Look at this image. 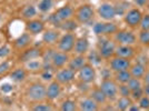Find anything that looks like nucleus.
Returning a JSON list of instances; mask_svg holds the SVG:
<instances>
[{"mask_svg": "<svg viewBox=\"0 0 149 111\" xmlns=\"http://www.w3.org/2000/svg\"><path fill=\"white\" fill-rule=\"evenodd\" d=\"M46 90L47 87L41 82H33L28 87L26 96L27 98L33 101V102H39V101H44L46 99Z\"/></svg>", "mask_w": 149, "mask_h": 111, "instance_id": "nucleus-1", "label": "nucleus"}, {"mask_svg": "<svg viewBox=\"0 0 149 111\" xmlns=\"http://www.w3.org/2000/svg\"><path fill=\"white\" fill-rule=\"evenodd\" d=\"M72 15H74V9L69 5H66V6L59 8L57 11L52 13L49 17V21L52 25L56 26V27L57 26L59 27L62 21L70 19L72 17Z\"/></svg>", "mask_w": 149, "mask_h": 111, "instance_id": "nucleus-2", "label": "nucleus"}, {"mask_svg": "<svg viewBox=\"0 0 149 111\" xmlns=\"http://www.w3.org/2000/svg\"><path fill=\"white\" fill-rule=\"evenodd\" d=\"M76 19L80 24H89L93 18V9L90 5H82L74 12Z\"/></svg>", "mask_w": 149, "mask_h": 111, "instance_id": "nucleus-3", "label": "nucleus"}, {"mask_svg": "<svg viewBox=\"0 0 149 111\" xmlns=\"http://www.w3.org/2000/svg\"><path fill=\"white\" fill-rule=\"evenodd\" d=\"M100 89L104 91L108 100H113L118 96V86L111 79H104L100 83Z\"/></svg>", "mask_w": 149, "mask_h": 111, "instance_id": "nucleus-4", "label": "nucleus"}, {"mask_svg": "<svg viewBox=\"0 0 149 111\" xmlns=\"http://www.w3.org/2000/svg\"><path fill=\"white\" fill-rule=\"evenodd\" d=\"M79 80L86 83H91L96 79V70L91 63L87 62L82 68L78 71Z\"/></svg>", "mask_w": 149, "mask_h": 111, "instance_id": "nucleus-5", "label": "nucleus"}, {"mask_svg": "<svg viewBox=\"0 0 149 111\" xmlns=\"http://www.w3.org/2000/svg\"><path fill=\"white\" fill-rule=\"evenodd\" d=\"M55 78L60 85H68L74 80L76 71H74L69 67L68 68H60V70L55 74Z\"/></svg>", "mask_w": 149, "mask_h": 111, "instance_id": "nucleus-6", "label": "nucleus"}, {"mask_svg": "<svg viewBox=\"0 0 149 111\" xmlns=\"http://www.w3.org/2000/svg\"><path fill=\"white\" fill-rule=\"evenodd\" d=\"M74 42H76V37H74L72 33H66L63 35L59 41H58V48L60 51H63V52H70L74 50Z\"/></svg>", "mask_w": 149, "mask_h": 111, "instance_id": "nucleus-7", "label": "nucleus"}, {"mask_svg": "<svg viewBox=\"0 0 149 111\" xmlns=\"http://www.w3.org/2000/svg\"><path fill=\"white\" fill-rule=\"evenodd\" d=\"M93 32L97 36H102V35H111L116 33L118 31L117 26L112 22H98L93 26Z\"/></svg>", "mask_w": 149, "mask_h": 111, "instance_id": "nucleus-8", "label": "nucleus"}, {"mask_svg": "<svg viewBox=\"0 0 149 111\" xmlns=\"http://www.w3.org/2000/svg\"><path fill=\"white\" fill-rule=\"evenodd\" d=\"M115 50H116V46L112 42L111 40L108 39H104L101 40V42L99 43V50L98 52L100 53L101 58L108 59L115 55Z\"/></svg>", "mask_w": 149, "mask_h": 111, "instance_id": "nucleus-9", "label": "nucleus"}, {"mask_svg": "<svg viewBox=\"0 0 149 111\" xmlns=\"http://www.w3.org/2000/svg\"><path fill=\"white\" fill-rule=\"evenodd\" d=\"M130 67H131L130 60L127 59V58H123V57L116 56L115 58H112L111 61H110V68L115 72L128 70V69H130Z\"/></svg>", "mask_w": 149, "mask_h": 111, "instance_id": "nucleus-10", "label": "nucleus"}, {"mask_svg": "<svg viewBox=\"0 0 149 111\" xmlns=\"http://www.w3.org/2000/svg\"><path fill=\"white\" fill-rule=\"evenodd\" d=\"M42 57V51L38 48H35V47H28L24 49L22 53L19 56V61L20 62H28L30 60H33V59H38V58H41Z\"/></svg>", "mask_w": 149, "mask_h": 111, "instance_id": "nucleus-11", "label": "nucleus"}, {"mask_svg": "<svg viewBox=\"0 0 149 111\" xmlns=\"http://www.w3.org/2000/svg\"><path fill=\"white\" fill-rule=\"evenodd\" d=\"M98 13H99L100 18L107 20V21L112 20L117 15L116 13V8L112 6L111 3H108V2L100 5L99 8H98Z\"/></svg>", "mask_w": 149, "mask_h": 111, "instance_id": "nucleus-12", "label": "nucleus"}, {"mask_svg": "<svg viewBox=\"0 0 149 111\" xmlns=\"http://www.w3.org/2000/svg\"><path fill=\"white\" fill-rule=\"evenodd\" d=\"M115 39L120 44L131 46V44H134V43L136 42V36L131 31H126V30L117 31L115 33Z\"/></svg>", "mask_w": 149, "mask_h": 111, "instance_id": "nucleus-13", "label": "nucleus"}, {"mask_svg": "<svg viewBox=\"0 0 149 111\" xmlns=\"http://www.w3.org/2000/svg\"><path fill=\"white\" fill-rule=\"evenodd\" d=\"M69 57L67 52L63 51H54L52 53V58H51V63L55 69H60L63 68L66 66V63H68Z\"/></svg>", "mask_w": 149, "mask_h": 111, "instance_id": "nucleus-14", "label": "nucleus"}, {"mask_svg": "<svg viewBox=\"0 0 149 111\" xmlns=\"http://www.w3.org/2000/svg\"><path fill=\"white\" fill-rule=\"evenodd\" d=\"M61 94V85L57 80L50 81V83L47 87L46 90V99L48 100H56Z\"/></svg>", "mask_w": 149, "mask_h": 111, "instance_id": "nucleus-15", "label": "nucleus"}, {"mask_svg": "<svg viewBox=\"0 0 149 111\" xmlns=\"http://www.w3.org/2000/svg\"><path fill=\"white\" fill-rule=\"evenodd\" d=\"M143 15L140 12V10L138 9H130L129 11H127L125 15V21L129 27H136L140 24Z\"/></svg>", "mask_w": 149, "mask_h": 111, "instance_id": "nucleus-16", "label": "nucleus"}, {"mask_svg": "<svg viewBox=\"0 0 149 111\" xmlns=\"http://www.w3.org/2000/svg\"><path fill=\"white\" fill-rule=\"evenodd\" d=\"M26 30L30 35H39L45 30V24L39 19H30L26 24Z\"/></svg>", "mask_w": 149, "mask_h": 111, "instance_id": "nucleus-17", "label": "nucleus"}, {"mask_svg": "<svg viewBox=\"0 0 149 111\" xmlns=\"http://www.w3.org/2000/svg\"><path fill=\"white\" fill-rule=\"evenodd\" d=\"M31 41H32V39H31V35L29 32H25V33H22V35H20L15 41H13V46H15V48L18 50H24L26 48H28L29 46L31 44Z\"/></svg>", "mask_w": 149, "mask_h": 111, "instance_id": "nucleus-18", "label": "nucleus"}, {"mask_svg": "<svg viewBox=\"0 0 149 111\" xmlns=\"http://www.w3.org/2000/svg\"><path fill=\"white\" fill-rule=\"evenodd\" d=\"M87 62L88 60L87 58L85 57V55H77L71 60L68 61V67L70 69H72L74 71H76V72H78Z\"/></svg>", "mask_w": 149, "mask_h": 111, "instance_id": "nucleus-19", "label": "nucleus"}, {"mask_svg": "<svg viewBox=\"0 0 149 111\" xmlns=\"http://www.w3.org/2000/svg\"><path fill=\"white\" fill-rule=\"evenodd\" d=\"M88 49H89V41L87 38L81 37L76 39L74 50L77 55H85V53H87Z\"/></svg>", "mask_w": 149, "mask_h": 111, "instance_id": "nucleus-20", "label": "nucleus"}, {"mask_svg": "<svg viewBox=\"0 0 149 111\" xmlns=\"http://www.w3.org/2000/svg\"><path fill=\"white\" fill-rule=\"evenodd\" d=\"M98 109H99V105L90 97L81 100L79 103V110L81 111H97Z\"/></svg>", "mask_w": 149, "mask_h": 111, "instance_id": "nucleus-21", "label": "nucleus"}, {"mask_svg": "<svg viewBox=\"0 0 149 111\" xmlns=\"http://www.w3.org/2000/svg\"><path fill=\"white\" fill-rule=\"evenodd\" d=\"M28 70L26 68H16L10 72V79L13 82H22L27 79Z\"/></svg>", "mask_w": 149, "mask_h": 111, "instance_id": "nucleus-22", "label": "nucleus"}, {"mask_svg": "<svg viewBox=\"0 0 149 111\" xmlns=\"http://www.w3.org/2000/svg\"><path fill=\"white\" fill-rule=\"evenodd\" d=\"M134 53H135L134 48H131L130 46H128V44H120L115 50V55L116 56L123 57V58H127V59L131 58L134 56Z\"/></svg>", "mask_w": 149, "mask_h": 111, "instance_id": "nucleus-23", "label": "nucleus"}, {"mask_svg": "<svg viewBox=\"0 0 149 111\" xmlns=\"http://www.w3.org/2000/svg\"><path fill=\"white\" fill-rule=\"evenodd\" d=\"M90 98H93L98 105H104L107 102V97L104 93V91L100 89V87H97V88H93V90L90 91Z\"/></svg>", "mask_w": 149, "mask_h": 111, "instance_id": "nucleus-24", "label": "nucleus"}, {"mask_svg": "<svg viewBox=\"0 0 149 111\" xmlns=\"http://www.w3.org/2000/svg\"><path fill=\"white\" fill-rule=\"evenodd\" d=\"M59 32L56 30H46L42 35V41L47 44H54L59 41Z\"/></svg>", "mask_w": 149, "mask_h": 111, "instance_id": "nucleus-25", "label": "nucleus"}, {"mask_svg": "<svg viewBox=\"0 0 149 111\" xmlns=\"http://www.w3.org/2000/svg\"><path fill=\"white\" fill-rule=\"evenodd\" d=\"M26 69L31 72H37V71L42 70V60L38 58V59H33V60L26 62Z\"/></svg>", "mask_w": 149, "mask_h": 111, "instance_id": "nucleus-26", "label": "nucleus"}, {"mask_svg": "<svg viewBox=\"0 0 149 111\" xmlns=\"http://www.w3.org/2000/svg\"><path fill=\"white\" fill-rule=\"evenodd\" d=\"M130 74L131 77H135V78H143V74H146V69L143 63H136L132 67H130Z\"/></svg>", "mask_w": 149, "mask_h": 111, "instance_id": "nucleus-27", "label": "nucleus"}, {"mask_svg": "<svg viewBox=\"0 0 149 111\" xmlns=\"http://www.w3.org/2000/svg\"><path fill=\"white\" fill-rule=\"evenodd\" d=\"M36 15H37V9H36V7H33L32 5H28V6L24 7V9L21 10L22 18L27 19V20L32 19Z\"/></svg>", "mask_w": 149, "mask_h": 111, "instance_id": "nucleus-28", "label": "nucleus"}, {"mask_svg": "<svg viewBox=\"0 0 149 111\" xmlns=\"http://www.w3.org/2000/svg\"><path fill=\"white\" fill-rule=\"evenodd\" d=\"M130 78H131V74L129 70H124V71L116 72V76H115V79L119 83H127L128 81L130 80Z\"/></svg>", "mask_w": 149, "mask_h": 111, "instance_id": "nucleus-29", "label": "nucleus"}, {"mask_svg": "<svg viewBox=\"0 0 149 111\" xmlns=\"http://www.w3.org/2000/svg\"><path fill=\"white\" fill-rule=\"evenodd\" d=\"M77 103L76 101L71 100V99H66L65 101H62L60 105V110L61 111H74L77 110Z\"/></svg>", "mask_w": 149, "mask_h": 111, "instance_id": "nucleus-30", "label": "nucleus"}, {"mask_svg": "<svg viewBox=\"0 0 149 111\" xmlns=\"http://www.w3.org/2000/svg\"><path fill=\"white\" fill-rule=\"evenodd\" d=\"M59 28H61L62 30L67 31V32H71V31L76 30V28H77V22L70 18V19H68V20L62 21L61 24H60V26H59Z\"/></svg>", "mask_w": 149, "mask_h": 111, "instance_id": "nucleus-31", "label": "nucleus"}, {"mask_svg": "<svg viewBox=\"0 0 149 111\" xmlns=\"http://www.w3.org/2000/svg\"><path fill=\"white\" fill-rule=\"evenodd\" d=\"M131 105V100L129 97H121L117 100V109L119 110H127Z\"/></svg>", "mask_w": 149, "mask_h": 111, "instance_id": "nucleus-32", "label": "nucleus"}, {"mask_svg": "<svg viewBox=\"0 0 149 111\" xmlns=\"http://www.w3.org/2000/svg\"><path fill=\"white\" fill-rule=\"evenodd\" d=\"M30 109L32 111H51V110H54V108L51 107V105L46 103V102H42V101L36 102L35 105H32V107H31Z\"/></svg>", "mask_w": 149, "mask_h": 111, "instance_id": "nucleus-33", "label": "nucleus"}, {"mask_svg": "<svg viewBox=\"0 0 149 111\" xmlns=\"http://www.w3.org/2000/svg\"><path fill=\"white\" fill-rule=\"evenodd\" d=\"M52 0H40L38 8L41 12H48L50 9L52 8Z\"/></svg>", "mask_w": 149, "mask_h": 111, "instance_id": "nucleus-34", "label": "nucleus"}, {"mask_svg": "<svg viewBox=\"0 0 149 111\" xmlns=\"http://www.w3.org/2000/svg\"><path fill=\"white\" fill-rule=\"evenodd\" d=\"M127 86L130 89L131 91L132 90H137L139 88H141V81L139 78H135V77H131L130 80L127 82Z\"/></svg>", "mask_w": 149, "mask_h": 111, "instance_id": "nucleus-35", "label": "nucleus"}, {"mask_svg": "<svg viewBox=\"0 0 149 111\" xmlns=\"http://www.w3.org/2000/svg\"><path fill=\"white\" fill-rule=\"evenodd\" d=\"M118 93L121 97H129L131 94V90L128 88L127 83H121V86L118 87Z\"/></svg>", "mask_w": 149, "mask_h": 111, "instance_id": "nucleus-36", "label": "nucleus"}, {"mask_svg": "<svg viewBox=\"0 0 149 111\" xmlns=\"http://www.w3.org/2000/svg\"><path fill=\"white\" fill-rule=\"evenodd\" d=\"M87 60H89V63H99L100 60H101V56L98 51H93V52H90V55L89 57L87 58Z\"/></svg>", "mask_w": 149, "mask_h": 111, "instance_id": "nucleus-37", "label": "nucleus"}, {"mask_svg": "<svg viewBox=\"0 0 149 111\" xmlns=\"http://www.w3.org/2000/svg\"><path fill=\"white\" fill-rule=\"evenodd\" d=\"M139 41L145 46H149V30H141L139 33Z\"/></svg>", "mask_w": 149, "mask_h": 111, "instance_id": "nucleus-38", "label": "nucleus"}, {"mask_svg": "<svg viewBox=\"0 0 149 111\" xmlns=\"http://www.w3.org/2000/svg\"><path fill=\"white\" fill-rule=\"evenodd\" d=\"M9 70H10V63H9V61H7V60H3V61L0 63V76L6 74Z\"/></svg>", "mask_w": 149, "mask_h": 111, "instance_id": "nucleus-39", "label": "nucleus"}, {"mask_svg": "<svg viewBox=\"0 0 149 111\" xmlns=\"http://www.w3.org/2000/svg\"><path fill=\"white\" fill-rule=\"evenodd\" d=\"M139 25H140L141 30H149V15H146V16L141 17Z\"/></svg>", "mask_w": 149, "mask_h": 111, "instance_id": "nucleus-40", "label": "nucleus"}, {"mask_svg": "<svg viewBox=\"0 0 149 111\" xmlns=\"http://www.w3.org/2000/svg\"><path fill=\"white\" fill-rule=\"evenodd\" d=\"M139 101V107L140 109H149V97L148 96H145L138 100Z\"/></svg>", "mask_w": 149, "mask_h": 111, "instance_id": "nucleus-41", "label": "nucleus"}, {"mask_svg": "<svg viewBox=\"0 0 149 111\" xmlns=\"http://www.w3.org/2000/svg\"><path fill=\"white\" fill-rule=\"evenodd\" d=\"M130 96L132 97V99H134V100H139V99L143 96V88H139V89H137V90H132Z\"/></svg>", "mask_w": 149, "mask_h": 111, "instance_id": "nucleus-42", "label": "nucleus"}, {"mask_svg": "<svg viewBox=\"0 0 149 111\" xmlns=\"http://www.w3.org/2000/svg\"><path fill=\"white\" fill-rule=\"evenodd\" d=\"M41 78H42L45 81H52L54 74H52V72H51V70H42Z\"/></svg>", "mask_w": 149, "mask_h": 111, "instance_id": "nucleus-43", "label": "nucleus"}, {"mask_svg": "<svg viewBox=\"0 0 149 111\" xmlns=\"http://www.w3.org/2000/svg\"><path fill=\"white\" fill-rule=\"evenodd\" d=\"M9 53H10V49L7 46L0 47V58H6Z\"/></svg>", "mask_w": 149, "mask_h": 111, "instance_id": "nucleus-44", "label": "nucleus"}, {"mask_svg": "<svg viewBox=\"0 0 149 111\" xmlns=\"http://www.w3.org/2000/svg\"><path fill=\"white\" fill-rule=\"evenodd\" d=\"M13 89V87L10 86V85H8V83H6L5 86H2V88H1V90L5 91V92H9V91H11Z\"/></svg>", "mask_w": 149, "mask_h": 111, "instance_id": "nucleus-45", "label": "nucleus"}, {"mask_svg": "<svg viewBox=\"0 0 149 111\" xmlns=\"http://www.w3.org/2000/svg\"><path fill=\"white\" fill-rule=\"evenodd\" d=\"M143 81H145V83L146 85H149V72H147V74H143Z\"/></svg>", "mask_w": 149, "mask_h": 111, "instance_id": "nucleus-46", "label": "nucleus"}, {"mask_svg": "<svg viewBox=\"0 0 149 111\" xmlns=\"http://www.w3.org/2000/svg\"><path fill=\"white\" fill-rule=\"evenodd\" d=\"M147 1L148 0H136L137 5H139V6H145L147 3Z\"/></svg>", "mask_w": 149, "mask_h": 111, "instance_id": "nucleus-47", "label": "nucleus"}, {"mask_svg": "<svg viewBox=\"0 0 149 111\" xmlns=\"http://www.w3.org/2000/svg\"><path fill=\"white\" fill-rule=\"evenodd\" d=\"M143 90V93H145L146 96H148V97H149V85H146Z\"/></svg>", "mask_w": 149, "mask_h": 111, "instance_id": "nucleus-48", "label": "nucleus"}, {"mask_svg": "<svg viewBox=\"0 0 149 111\" xmlns=\"http://www.w3.org/2000/svg\"><path fill=\"white\" fill-rule=\"evenodd\" d=\"M128 109H129V110H131V111H138L139 110V108H138V107H129V108H128Z\"/></svg>", "mask_w": 149, "mask_h": 111, "instance_id": "nucleus-49", "label": "nucleus"}]
</instances>
